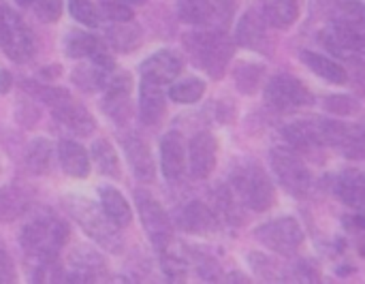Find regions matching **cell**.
Returning <instances> with one entry per match:
<instances>
[{
  "mask_svg": "<svg viewBox=\"0 0 365 284\" xmlns=\"http://www.w3.org/2000/svg\"><path fill=\"white\" fill-rule=\"evenodd\" d=\"M26 165L36 176L47 173L51 165V143L47 139H34L26 152Z\"/></svg>",
  "mask_w": 365,
  "mask_h": 284,
  "instance_id": "28",
  "label": "cell"
},
{
  "mask_svg": "<svg viewBox=\"0 0 365 284\" xmlns=\"http://www.w3.org/2000/svg\"><path fill=\"white\" fill-rule=\"evenodd\" d=\"M184 45L195 64L212 77H220L233 56L231 41L220 32H192L184 36Z\"/></svg>",
  "mask_w": 365,
  "mask_h": 284,
  "instance_id": "2",
  "label": "cell"
},
{
  "mask_svg": "<svg viewBox=\"0 0 365 284\" xmlns=\"http://www.w3.org/2000/svg\"><path fill=\"white\" fill-rule=\"evenodd\" d=\"M331 24L365 36V4L361 0H340L336 4Z\"/></svg>",
  "mask_w": 365,
  "mask_h": 284,
  "instance_id": "20",
  "label": "cell"
},
{
  "mask_svg": "<svg viewBox=\"0 0 365 284\" xmlns=\"http://www.w3.org/2000/svg\"><path fill=\"white\" fill-rule=\"evenodd\" d=\"M11 75H9V71H0V94H6L9 90H11Z\"/></svg>",
  "mask_w": 365,
  "mask_h": 284,
  "instance_id": "40",
  "label": "cell"
},
{
  "mask_svg": "<svg viewBox=\"0 0 365 284\" xmlns=\"http://www.w3.org/2000/svg\"><path fill=\"white\" fill-rule=\"evenodd\" d=\"M17 2H19V4H24V6H26V4H30V2H32V0H17Z\"/></svg>",
  "mask_w": 365,
  "mask_h": 284,
  "instance_id": "43",
  "label": "cell"
},
{
  "mask_svg": "<svg viewBox=\"0 0 365 284\" xmlns=\"http://www.w3.org/2000/svg\"><path fill=\"white\" fill-rule=\"evenodd\" d=\"M265 101L280 111H291L310 105L314 98L310 90L293 75H276L265 86Z\"/></svg>",
  "mask_w": 365,
  "mask_h": 284,
  "instance_id": "10",
  "label": "cell"
},
{
  "mask_svg": "<svg viewBox=\"0 0 365 284\" xmlns=\"http://www.w3.org/2000/svg\"><path fill=\"white\" fill-rule=\"evenodd\" d=\"M255 235L265 248H269V250H274L278 255H293L304 242L302 225L295 218H289V216L261 225L255 231Z\"/></svg>",
  "mask_w": 365,
  "mask_h": 284,
  "instance_id": "8",
  "label": "cell"
},
{
  "mask_svg": "<svg viewBox=\"0 0 365 284\" xmlns=\"http://www.w3.org/2000/svg\"><path fill=\"white\" fill-rule=\"evenodd\" d=\"M160 167L169 182H175L186 171V146L178 133H169L160 143Z\"/></svg>",
  "mask_w": 365,
  "mask_h": 284,
  "instance_id": "14",
  "label": "cell"
},
{
  "mask_svg": "<svg viewBox=\"0 0 365 284\" xmlns=\"http://www.w3.org/2000/svg\"><path fill=\"white\" fill-rule=\"evenodd\" d=\"M124 2H130V4H143V2H148V0H124Z\"/></svg>",
  "mask_w": 365,
  "mask_h": 284,
  "instance_id": "42",
  "label": "cell"
},
{
  "mask_svg": "<svg viewBox=\"0 0 365 284\" xmlns=\"http://www.w3.org/2000/svg\"><path fill=\"white\" fill-rule=\"evenodd\" d=\"M267 19L263 17V11H248L240 24H237V43L246 49L265 51L269 47V32H267Z\"/></svg>",
  "mask_w": 365,
  "mask_h": 284,
  "instance_id": "13",
  "label": "cell"
},
{
  "mask_svg": "<svg viewBox=\"0 0 365 284\" xmlns=\"http://www.w3.org/2000/svg\"><path fill=\"white\" fill-rule=\"evenodd\" d=\"M98 49H103V43L88 32H73L66 39V54L71 58H90Z\"/></svg>",
  "mask_w": 365,
  "mask_h": 284,
  "instance_id": "30",
  "label": "cell"
},
{
  "mask_svg": "<svg viewBox=\"0 0 365 284\" xmlns=\"http://www.w3.org/2000/svg\"><path fill=\"white\" fill-rule=\"evenodd\" d=\"M216 139L210 133H199L190 139L188 146V167L192 178L205 180L216 167Z\"/></svg>",
  "mask_w": 365,
  "mask_h": 284,
  "instance_id": "11",
  "label": "cell"
},
{
  "mask_svg": "<svg viewBox=\"0 0 365 284\" xmlns=\"http://www.w3.org/2000/svg\"><path fill=\"white\" fill-rule=\"evenodd\" d=\"M180 227L188 233H210L214 227H216V218L214 214L199 201H192L188 203L182 212H180V218H178Z\"/></svg>",
  "mask_w": 365,
  "mask_h": 284,
  "instance_id": "23",
  "label": "cell"
},
{
  "mask_svg": "<svg viewBox=\"0 0 365 284\" xmlns=\"http://www.w3.org/2000/svg\"><path fill=\"white\" fill-rule=\"evenodd\" d=\"M237 197L255 212H265L276 201V191L265 171L257 165H246L233 173L231 180Z\"/></svg>",
  "mask_w": 365,
  "mask_h": 284,
  "instance_id": "4",
  "label": "cell"
},
{
  "mask_svg": "<svg viewBox=\"0 0 365 284\" xmlns=\"http://www.w3.org/2000/svg\"><path fill=\"white\" fill-rule=\"evenodd\" d=\"M0 47L15 62H28L34 54V36L26 21L0 2Z\"/></svg>",
  "mask_w": 365,
  "mask_h": 284,
  "instance_id": "5",
  "label": "cell"
},
{
  "mask_svg": "<svg viewBox=\"0 0 365 284\" xmlns=\"http://www.w3.org/2000/svg\"><path fill=\"white\" fill-rule=\"evenodd\" d=\"M101 208L103 212L107 214V218L115 225V227H128L130 220H133V212H130V206L128 201L122 197L120 191L115 188H101Z\"/></svg>",
  "mask_w": 365,
  "mask_h": 284,
  "instance_id": "22",
  "label": "cell"
},
{
  "mask_svg": "<svg viewBox=\"0 0 365 284\" xmlns=\"http://www.w3.org/2000/svg\"><path fill=\"white\" fill-rule=\"evenodd\" d=\"M38 94H43V98L49 103V107L53 109V116L66 126L71 128L73 133L77 135H90L94 131V118L90 116V111L71 98V94L66 90H60V88H53V90H38Z\"/></svg>",
  "mask_w": 365,
  "mask_h": 284,
  "instance_id": "7",
  "label": "cell"
},
{
  "mask_svg": "<svg viewBox=\"0 0 365 284\" xmlns=\"http://www.w3.org/2000/svg\"><path fill=\"white\" fill-rule=\"evenodd\" d=\"M30 4L41 21H56L62 15V0H32Z\"/></svg>",
  "mask_w": 365,
  "mask_h": 284,
  "instance_id": "37",
  "label": "cell"
},
{
  "mask_svg": "<svg viewBox=\"0 0 365 284\" xmlns=\"http://www.w3.org/2000/svg\"><path fill=\"white\" fill-rule=\"evenodd\" d=\"M178 15L184 24L207 26L214 21L216 9L212 0H178Z\"/></svg>",
  "mask_w": 365,
  "mask_h": 284,
  "instance_id": "26",
  "label": "cell"
},
{
  "mask_svg": "<svg viewBox=\"0 0 365 284\" xmlns=\"http://www.w3.org/2000/svg\"><path fill=\"white\" fill-rule=\"evenodd\" d=\"M323 107H325L327 113H336V116H355V113H359L361 103H359L355 96H349V94H334V96H327V98H325Z\"/></svg>",
  "mask_w": 365,
  "mask_h": 284,
  "instance_id": "35",
  "label": "cell"
},
{
  "mask_svg": "<svg viewBox=\"0 0 365 284\" xmlns=\"http://www.w3.org/2000/svg\"><path fill=\"white\" fill-rule=\"evenodd\" d=\"M68 11L86 28H96L101 24V15L90 0H68Z\"/></svg>",
  "mask_w": 365,
  "mask_h": 284,
  "instance_id": "36",
  "label": "cell"
},
{
  "mask_svg": "<svg viewBox=\"0 0 365 284\" xmlns=\"http://www.w3.org/2000/svg\"><path fill=\"white\" fill-rule=\"evenodd\" d=\"M107 73H109L107 69H103V66H98L96 62L90 60L88 66H79V69L73 73V79H75V83H77L79 88H83V90H98V88L107 86V81H109Z\"/></svg>",
  "mask_w": 365,
  "mask_h": 284,
  "instance_id": "31",
  "label": "cell"
},
{
  "mask_svg": "<svg viewBox=\"0 0 365 284\" xmlns=\"http://www.w3.org/2000/svg\"><path fill=\"white\" fill-rule=\"evenodd\" d=\"M135 199H137V210H139L141 223H143L152 244L158 250H165L173 238V229H171V220H169L167 212L163 210V206L156 199H152V195H148L143 191H137Z\"/></svg>",
  "mask_w": 365,
  "mask_h": 284,
  "instance_id": "9",
  "label": "cell"
},
{
  "mask_svg": "<svg viewBox=\"0 0 365 284\" xmlns=\"http://www.w3.org/2000/svg\"><path fill=\"white\" fill-rule=\"evenodd\" d=\"M58 156H60V165H62L64 173H68L73 178H86L90 173V158L79 143L68 141V139L60 141Z\"/></svg>",
  "mask_w": 365,
  "mask_h": 284,
  "instance_id": "21",
  "label": "cell"
},
{
  "mask_svg": "<svg viewBox=\"0 0 365 284\" xmlns=\"http://www.w3.org/2000/svg\"><path fill=\"white\" fill-rule=\"evenodd\" d=\"M182 71V60L178 54L173 51H158L154 56H150L143 66H141V77L152 79L160 86L173 81Z\"/></svg>",
  "mask_w": 365,
  "mask_h": 284,
  "instance_id": "16",
  "label": "cell"
},
{
  "mask_svg": "<svg viewBox=\"0 0 365 284\" xmlns=\"http://www.w3.org/2000/svg\"><path fill=\"white\" fill-rule=\"evenodd\" d=\"M203 94H205V83H203L201 79H197V77L182 79V81H178V83H173V86L169 88V96H171V101H175V103H184V105H188V103H197Z\"/></svg>",
  "mask_w": 365,
  "mask_h": 284,
  "instance_id": "32",
  "label": "cell"
},
{
  "mask_svg": "<svg viewBox=\"0 0 365 284\" xmlns=\"http://www.w3.org/2000/svg\"><path fill=\"white\" fill-rule=\"evenodd\" d=\"M302 60L306 62V66L317 73L319 77H323L325 81L329 83H346L349 81V73L344 71V66L340 62H336L334 58H327L323 54H317V51H302Z\"/></svg>",
  "mask_w": 365,
  "mask_h": 284,
  "instance_id": "19",
  "label": "cell"
},
{
  "mask_svg": "<svg viewBox=\"0 0 365 284\" xmlns=\"http://www.w3.org/2000/svg\"><path fill=\"white\" fill-rule=\"evenodd\" d=\"M105 88H107V94H105L103 107L113 120L124 122L130 116V90H133L130 75L120 73L115 77H109Z\"/></svg>",
  "mask_w": 365,
  "mask_h": 284,
  "instance_id": "12",
  "label": "cell"
},
{
  "mask_svg": "<svg viewBox=\"0 0 365 284\" xmlns=\"http://www.w3.org/2000/svg\"><path fill=\"white\" fill-rule=\"evenodd\" d=\"M263 73H265V69L261 64H242L235 71V83L244 94H252L261 86Z\"/></svg>",
  "mask_w": 365,
  "mask_h": 284,
  "instance_id": "34",
  "label": "cell"
},
{
  "mask_svg": "<svg viewBox=\"0 0 365 284\" xmlns=\"http://www.w3.org/2000/svg\"><path fill=\"white\" fill-rule=\"evenodd\" d=\"M105 263H103V259L96 255V253H92V250H83L81 248V253L73 259V274L71 276H66L68 280H77V283H88V280H94L96 276V272L103 268Z\"/></svg>",
  "mask_w": 365,
  "mask_h": 284,
  "instance_id": "27",
  "label": "cell"
},
{
  "mask_svg": "<svg viewBox=\"0 0 365 284\" xmlns=\"http://www.w3.org/2000/svg\"><path fill=\"white\" fill-rule=\"evenodd\" d=\"M66 208L73 216V220L105 250L109 253H120L122 250V235H120V227H115L107 214L103 212V208H98L96 203H92L90 199L83 197H68L66 199Z\"/></svg>",
  "mask_w": 365,
  "mask_h": 284,
  "instance_id": "1",
  "label": "cell"
},
{
  "mask_svg": "<svg viewBox=\"0 0 365 284\" xmlns=\"http://www.w3.org/2000/svg\"><path fill=\"white\" fill-rule=\"evenodd\" d=\"M66 235L68 233H66L64 223H60L58 218L45 216V218H36L24 227L21 246L30 257H34L38 261H47V259L58 257V253L66 244Z\"/></svg>",
  "mask_w": 365,
  "mask_h": 284,
  "instance_id": "3",
  "label": "cell"
},
{
  "mask_svg": "<svg viewBox=\"0 0 365 284\" xmlns=\"http://www.w3.org/2000/svg\"><path fill=\"white\" fill-rule=\"evenodd\" d=\"M30 203V195L19 186H4L0 191V220L11 223L19 218Z\"/></svg>",
  "mask_w": 365,
  "mask_h": 284,
  "instance_id": "25",
  "label": "cell"
},
{
  "mask_svg": "<svg viewBox=\"0 0 365 284\" xmlns=\"http://www.w3.org/2000/svg\"><path fill=\"white\" fill-rule=\"evenodd\" d=\"M139 39H141V30H139V26H135V24L122 26V21H120V26H115V28L109 30V41H111V45H113L115 49H120V51H130V49H135L137 43H139Z\"/></svg>",
  "mask_w": 365,
  "mask_h": 284,
  "instance_id": "33",
  "label": "cell"
},
{
  "mask_svg": "<svg viewBox=\"0 0 365 284\" xmlns=\"http://www.w3.org/2000/svg\"><path fill=\"white\" fill-rule=\"evenodd\" d=\"M225 13H231L233 11V6H235V0H214Z\"/></svg>",
  "mask_w": 365,
  "mask_h": 284,
  "instance_id": "41",
  "label": "cell"
},
{
  "mask_svg": "<svg viewBox=\"0 0 365 284\" xmlns=\"http://www.w3.org/2000/svg\"><path fill=\"white\" fill-rule=\"evenodd\" d=\"M336 195L355 212L365 216V173L359 169H346L336 178Z\"/></svg>",
  "mask_w": 365,
  "mask_h": 284,
  "instance_id": "15",
  "label": "cell"
},
{
  "mask_svg": "<svg viewBox=\"0 0 365 284\" xmlns=\"http://www.w3.org/2000/svg\"><path fill=\"white\" fill-rule=\"evenodd\" d=\"M124 152L126 158L133 167V173L139 182H152L156 176L154 169V158L148 148V143L141 137H126L124 139Z\"/></svg>",
  "mask_w": 365,
  "mask_h": 284,
  "instance_id": "18",
  "label": "cell"
},
{
  "mask_svg": "<svg viewBox=\"0 0 365 284\" xmlns=\"http://www.w3.org/2000/svg\"><path fill=\"white\" fill-rule=\"evenodd\" d=\"M13 280H15V272H13L11 257L6 255L4 246H0V284L13 283Z\"/></svg>",
  "mask_w": 365,
  "mask_h": 284,
  "instance_id": "39",
  "label": "cell"
},
{
  "mask_svg": "<svg viewBox=\"0 0 365 284\" xmlns=\"http://www.w3.org/2000/svg\"><path fill=\"white\" fill-rule=\"evenodd\" d=\"M272 169L284 191H289L295 197H306L312 188V176L310 169L304 165V161L289 148H274L269 154Z\"/></svg>",
  "mask_w": 365,
  "mask_h": 284,
  "instance_id": "6",
  "label": "cell"
},
{
  "mask_svg": "<svg viewBox=\"0 0 365 284\" xmlns=\"http://www.w3.org/2000/svg\"><path fill=\"white\" fill-rule=\"evenodd\" d=\"M92 158H94V165L98 167L101 173L105 176H120V165H118V154L113 150V146L107 141V139H98L94 146H92Z\"/></svg>",
  "mask_w": 365,
  "mask_h": 284,
  "instance_id": "29",
  "label": "cell"
},
{
  "mask_svg": "<svg viewBox=\"0 0 365 284\" xmlns=\"http://www.w3.org/2000/svg\"><path fill=\"white\" fill-rule=\"evenodd\" d=\"M302 0H269L263 6V17L274 28H287L299 17Z\"/></svg>",
  "mask_w": 365,
  "mask_h": 284,
  "instance_id": "24",
  "label": "cell"
},
{
  "mask_svg": "<svg viewBox=\"0 0 365 284\" xmlns=\"http://www.w3.org/2000/svg\"><path fill=\"white\" fill-rule=\"evenodd\" d=\"M101 9H103V15H107L109 19H113L118 24L133 19V11L126 4H122L120 0H101Z\"/></svg>",
  "mask_w": 365,
  "mask_h": 284,
  "instance_id": "38",
  "label": "cell"
},
{
  "mask_svg": "<svg viewBox=\"0 0 365 284\" xmlns=\"http://www.w3.org/2000/svg\"><path fill=\"white\" fill-rule=\"evenodd\" d=\"M165 113V94L163 86L141 77L139 83V118L143 124H156Z\"/></svg>",
  "mask_w": 365,
  "mask_h": 284,
  "instance_id": "17",
  "label": "cell"
}]
</instances>
